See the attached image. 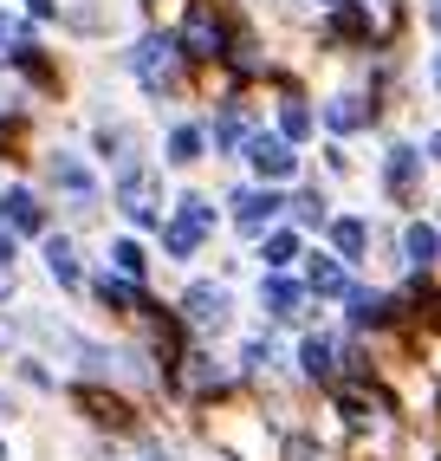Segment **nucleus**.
Masks as SVG:
<instances>
[{"label": "nucleus", "mask_w": 441, "mask_h": 461, "mask_svg": "<svg viewBox=\"0 0 441 461\" xmlns=\"http://www.w3.org/2000/svg\"><path fill=\"white\" fill-rule=\"evenodd\" d=\"M188 312H195V325H220V312H228V299H220L214 286H195V293H188Z\"/></svg>", "instance_id": "20e7f679"}, {"label": "nucleus", "mask_w": 441, "mask_h": 461, "mask_svg": "<svg viewBox=\"0 0 441 461\" xmlns=\"http://www.w3.org/2000/svg\"><path fill=\"white\" fill-rule=\"evenodd\" d=\"M52 273H58L66 286H78V267H72V248H66V240H52Z\"/></svg>", "instance_id": "0eeeda50"}, {"label": "nucleus", "mask_w": 441, "mask_h": 461, "mask_svg": "<svg viewBox=\"0 0 441 461\" xmlns=\"http://www.w3.org/2000/svg\"><path fill=\"white\" fill-rule=\"evenodd\" d=\"M7 214H14V228H40V202L26 195V189H14V195H7Z\"/></svg>", "instance_id": "423d86ee"}, {"label": "nucleus", "mask_w": 441, "mask_h": 461, "mask_svg": "<svg viewBox=\"0 0 441 461\" xmlns=\"http://www.w3.org/2000/svg\"><path fill=\"white\" fill-rule=\"evenodd\" d=\"M176 59H182V52H176V40L149 33V40H143V46L130 52V72H137V78H143L149 91H169V85H176Z\"/></svg>", "instance_id": "f257e3e1"}, {"label": "nucleus", "mask_w": 441, "mask_h": 461, "mask_svg": "<svg viewBox=\"0 0 441 461\" xmlns=\"http://www.w3.org/2000/svg\"><path fill=\"white\" fill-rule=\"evenodd\" d=\"M254 169L260 176H286L292 169V149L279 143V137H254Z\"/></svg>", "instance_id": "f03ea898"}, {"label": "nucleus", "mask_w": 441, "mask_h": 461, "mask_svg": "<svg viewBox=\"0 0 441 461\" xmlns=\"http://www.w3.org/2000/svg\"><path fill=\"white\" fill-rule=\"evenodd\" d=\"M325 7H338V0H325Z\"/></svg>", "instance_id": "6e6552de"}, {"label": "nucleus", "mask_w": 441, "mask_h": 461, "mask_svg": "<svg viewBox=\"0 0 441 461\" xmlns=\"http://www.w3.org/2000/svg\"><path fill=\"white\" fill-rule=\"evenodd\" d=\"M52 182H58V189H72L78 202H91V169H78V163L66 157V149L52 157Z\"/></svg>", "instance_id": "7ed1b4c3"}, {"label": "nucleus", "mask_w": 441, "mask_h": 461, "mask_svg": "<svg viewBox=\"0 0 441 461\" xmlns=\"http://www.w3.org/2000/svg\"><path fill=\"white\" fill-rule=\"evenodd\" d=\"M195 157H202V131H188V124H182V131L169 137V163H195Z\"/></svg>", "instance_id": "39448f33"}]
</instances>
